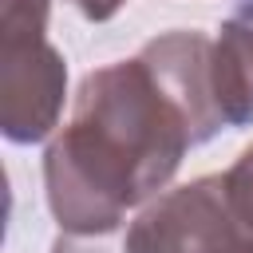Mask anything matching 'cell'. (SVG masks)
<instances>
[{"label": "cell", "instance_id": "6da1fadb", "mask_svg": "<svg viewBox=\"0 0 253 253\" xmlns=\"http://www.w3.org/2000/svg\"><path fill=\"white\" fill-rule=\"evenodd\" d=\"M194 146L182 107L142 55L83 75L71 123L43 150V186L63 233L123 229L126 210L158 194Z\"/></svg>", "mask_w": 253, "mask_h": 253}, {"label": "cell", "instance_id": "7a4b0ae2", "mask_svg": "<svg viewBox=\"0 0 253 253\" xmlns=\"http://www.w3.org/2000/svg\"><path fill=\"white\" fill-rule=\"evenodd\" d=\"M51 0H4L0 12V130L8 142H40L55 130L67 63L47 43Z\"/></svg>", "mask_w": 253, "mask_h": 253}, {"label": "cell", "instance_id": "3957f363", "mask_svg": "<svg viewBox=\"0 0 253 253\" xmlns=\"http://www.w3.org/2000/svg\"><path fill=\"white\" fill-rule=\"evenodd\" d=\"M126 253H253V229L237 217L225 174H206L154 198L126 229Z\"/></svg>", "mask_w": 253, "mask_h": 253}, {"label": "cell", "instance_id": "277c9868", "mask_svg": "<svg viewBox=\"0 0 253 253\" xmlns=\"http://www.w3.org/2000/svg\"><path fill=\"white\" fill-rule=\"evenodd\" d=\"M210 47H213L210 36L178 28V32H162V36L146 40L138 51L142 63L154 71V79L166 87V95L182 107L194 146L210 142L225 126L221 111L213 103V87H210Z\"/></svg>", "mask_w": 253, "mask_h": 253}, {"label": "cell", "instance_id": "5b68a950", "mask_svg": "<svg viewBox=\"0 0 253 253\" xmlns=\"http://www.w3.org/2000/svg\"><path fill=\"white\" fill-rule=\"evenodd\" d=\"M210 87L225 126H253V20L233 16L210 47Z\"/></svg>", "mask_w": 253, "mask_h": 253}, {"label": "cell", "instance_id": "8992f818", "mask_svg": "<svg viewBox=\"0 0 253 253\" xmlns=\"http://www.w3.org/2000/svg\"><path fill=\"white\" fill-rule=\"evenodd\" d=\"M225 190H229V202H233L237 217L253 229V146H245L237 154V162L225 170Z\"/></svg>", "mask_w": 253, "mask_h": 253}, {"label": "cell", "instance_id": "52a82bcc", "mask_svg": "<svg viewBox=\"0 0 253 253\" xmlns=\"http://www.w3.org/2000/svg\"><path fill=\"white\" fill-rule=\"evenodd\" d=\"M51 253H126L123 229L107 233H59L51 241Z\"/></svg>", "mask_w": 253, "mask_h": 253}, {"label": "cell", "instance_id": "ba28073f", "mask_svg": "<svg viewBox=\"0 0 253 253\" xmlns=\"http://www.w3.org/2000/svg\"><path fill=\"white\" fill-rule=\"evenodd\" d=\"M123 4H126V0H75V8H79L91 24H103V20L119 16V12H123Z\"/></svg>", "mask_w": 253, "mask_h": 253}]
</instances>
